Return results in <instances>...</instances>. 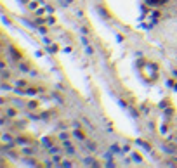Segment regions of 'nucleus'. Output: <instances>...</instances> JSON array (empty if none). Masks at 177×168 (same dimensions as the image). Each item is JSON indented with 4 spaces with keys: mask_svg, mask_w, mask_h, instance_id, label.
I'll return each instance as SVG.
<instances>
[{
    "mask_svg": "<svg viewBox=\"0 0 177 168\" xmlns=\"http://www.w3.org/2000/svg\"><path fill=\"white\" fill-rule=\"evenodd\" d=\"M132 159H134L136 163H141V159H142V158H141L139 154H132Z\"/></svg>",
    "mask_w": 177,
    "mask_h": 168,
    "instance_id": "nucleus-1",
    "label": "nucleus"
},
{
    "mask_svg": "<svg viewBox=\"0 0 177 168\" xmlns=\"http://www.w3.org/2000/svg\"><path fill=\"white\" fill-rule=\"evenodd\" d=\"M7 116H16V111H14V109H9V111H7Z\"/></svg>",
    "mask_w": 177,
    "mask_h": 168,
    "instance_id": "nucleus-2",
    "label": "nucleus"
},
{
    "mask_svg": "<svg viewBox=\"0 0 177 168\" xmlns=\"http://www.w3.org/2000/svg\"><path fill=\"white\" fill-rule=\"evenodd\" d=\"M57 50V47L56 45H52V47H49V52H56Z\"/></svg>",
    "mask_w": 177,
    "mask_h": 168,
    "instance_id": "nucleus-3",
    "label": "nucleus"
}]
</instances>
